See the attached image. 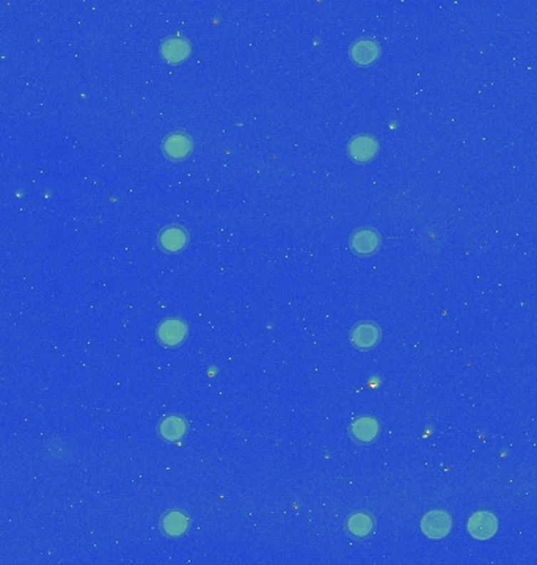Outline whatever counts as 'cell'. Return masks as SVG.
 Here are the masks:
<instances>
[{"label": "cell", "mask_w": 537, "mask_h": 565, "mask_svg": "<svg viewBox=\"0 0 537 565\" xmlns=\"http://www.w3.org/2000/svg\"><path fill=\"white\" fill-rule=\"evenodd\" d=\"M349 156L355 162H368L374 159L379 151V143L374 137L371 135H358L354 137L349 143Z\"/></svg>", "instance_id": "obj_4"}, {"label": "cell", "mask_w": 537, "mask_h": 565, "mask_svg": "<svg viewBox=\"0 0 537 565\" xmlns=\"http://www.w3.org/2000/svg\"><path fill=\"white\" fill-rule=\"evenodd\" d=\"M372 528H374V522L368 514L358 512L354 514L352 517H349L347 520V529L355 537H367L371 534Z\"/></svg>", "instance_id": "obj_13"}, {"label": "cell", "mask_w": 537, "mask_h": 565, "mask_svg": "<svg viewBox=\"0 0 537 565\" xmlns=\"http://www.w3.org/2000/svg\"><path fill=\"white\" fill-rule=\"evenodd\" d=\"M188 335V327L179 319H167L163 321L158 328V338L163 346H178L184 341Z\"/></svg>", "instance_id": "obj_5"}, {"label": "cell", "mask_w": 537, "mask_h": 565, "mask_svg": "<svg viewBox=\"0 0 537 565\" xmlns=\"http://www.w3.org/2000/svg\"><path fill=\"white\" fill-rule=\"evenodd\" d=\"M185 429H188V427H185V423H184L183 418L170 416V418H165V420L162 421L159 432H160V435L165 440L176 441V440H179L184 435Z\"/></svg>", "instance_id": "obj_14"}, {"label": "cell", "mask_w": 537, "mask_h": 565, "mask_svg": "<svg viewBox=\"0 0 537 565\" xmlns=\"http://www.w3.org/2000/svg\"><path fill=\"white\" fill-rule=\"evenodd\" d=\"M192 140L188 134L184 133H173L170 134L168 137H165V140H163L162 145V150L165 152V156L173 159V160H181L185 159L190 154L192 151Z\"/></svg>", "instance_id": "obj_3"}, {"label": "cell", "mask_w": 537, "mask_h": 565, "mask_svg": "<svg viewBox=\"0 0 537 565\" xmlns=\"http://www.w3.org/2000/svg\"><path fill=\"white\" fill-rule=\"evenodd\" d=\"M380 56V48L376 41L372 40H358L350 48V58L354 63L360 66L372 65Z\"/></svg>", "instance_id": "obj_8"}, {"label": "cell", "mask_w": 537, "mask_h": 565, "mask_svg": "<svg viewBox=\"0 0 537 565\" xmlns=\"http://www.w3.org/2000/svg\"><path fill=\"white\" fill-rule=\"evenodd\" d=\"M188 241H189L188 233H185V229L179 228V227L165 228L162 231L160 237H159L162 249L165 252H170V253L183 250L184 247L188 245Z\"/></svg>", "instance_id": "obj_10"}, {"label": "cell", "mask_w": 537, "mask_h": 565, "mask_svg": "<svg viewBox=\"0 0 537 565\" xmlns=\"http://www.w3.org/2000/svg\"><path fill=\"white\" fill-rule=\"evenodd\" d=\"M352 435L362 441V443H369V441L374 440L379 433V424L372 418H360V420L355 421L352 424Z\"/></svg>", "instance_id": "obj_12"}, {"label": "cell", "mask_w": 537, "mask_h": 565, "mask_svg": "<svg viewBox=\"0 0 537 565\" xmlns=\"http://www.w3.org/2000/svg\"><path fill=\"white\" fill-rule=\"evenodd\" d=\"M160 53L163 60L168 61V63H181L183 60L189 57L190 46L185 40H181V38H171V40L163 41Z\"/></svg>", "instance_id": "obj_9"}, {"label": "cell", "mask_w": 537, "mask_h": 565, "mask_svg": "<svg viewBox=\"0 0 537 565\" xmlns=\"http://www.w3.org/2000/svg\"><path fill=\"white\" fill-rule=\"evenodd\" d=\"M380 339V328L372 322H362L350 333V341L358 349H371Z\"/></svg>", "instance_id": "obj_6"}, {"label": "cell", "mask_w": 537, "mask_h": 565, "mask_svg": "<svg viewBox=\"0 0 537 565\" xmlns=\"http://www.w3.org/2000/svg\"><path fill=\"white\" fill-rule=\"evenodd\" d=\"M470 536L478 540H487L493 537L498 531V520L493 514L481 510V512L473 514L469 518V524H466Z\"/></svg>", "instance_id": "obj_2"}, {"label": "cell", "mask_w": 537, "mask_h": 565, "mask_svg": "<svg viewBox=\"0 0 537 565\" xmlns=\"http://www.w3.org/2000/svg\"><path fill=\"white\" fill-rule=\"evenodd\" d=\"M380 245L379 234L374 229H360L350 239V247L358 256H369Z\"/></svg>", "instance_id": "obj_7"}, {"label": "cell", "mask_w": 537, "mask_h": 565, "mask_svg": "<svg viewBox=\"0 0 537 565\" xmlns=\"http://www.w3.org/2000/svg\"><path fill=\"white\" fill-rule=\"evenodd\" d=\"M451 517L445 510H432L427 512L421 520V531L429 539H443L451 532Z\"/></svg>", "instance_id": "obj_1"}, {"label": "cell", "mask_w": 537, "mask_h": 565, "mask_svg": "<svg viewBox=\"0 0 537 565\" xmlns=\"http://www.w3.org/2000/svg\"><path fill=\"white\" fill-rule=\"evenodd\" d=\"M189 528V518L179 510L168 512L162 520V529L168 536H183Z\"/></svg>", "instance_id": "obj_11"}]
</instances>
